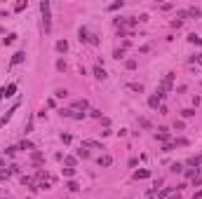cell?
<instances>
[{
	"instance_id": "cell-1",
	"label": "cell",
	"mask_w": 202,
	"mask_h": 199,
	"mask_svg": "<svg viewBox=\"0 0 202 199\" xmlns=\"http://www.w3.org/2000/svg\"><path fill=\"white\" fill-rule=\"evenodd\" d=\"M40 14H43V31L49 33L52 31V10H49V0L40 2Z\"/></svg>"
},
{
	"instance_id": "cell-2",
	"label": "cell",
	"mask_w": 202,
	"mask_h": 199,
	"mask_svg": "<svg viewBox=\"0 0 202 199\" xmlns=\"http://www.w3.org/2000/svg\"><path fill=\"white\" fill-rule=\"evenodd\" d=\"M14 91H16V82L5 84V87L0 89V101H5V99H10V96H14Z\"/></svg>"
},
{
	"instance_id": "cell-3",
	"label": "cell",
	"mask_w": 202,
	"mask_h": 199,
	"mask_svg": "<svg viewBox=\"0 0 202 199\" xmlns=\"http://www.w3.org/2000/svg\"><path fill=\"white\" fill-rule=\"evenodd\" d=\"M92 73H94V77L96 80H101V82H103V80L108 77V73H106V68H103V66H101V63H96L94 68H92Z\"/></svg>"
},
{
	"instance_id": "cell-4",
	"label": "cell",
	"mask_w": 202,
	"mask_h": 199,
	"mask_svg": "<svg viewBox=\"0 0 202 199\" xmlns=\"http://www.w3.org/2000/svg\"><path fill=\"white\" fill-rule=\"evenodd\" d=\"M172 84H174V73H167L165 80L160 82V89H162V91H169V89H172Z\"/></svg>"
},
{
	"instance_id": "cell-5",
	"label": "cell",
	"mask_w": 202,
	"mask_h": 199,
	"mask_svg": "<svg viewBox=\"0 0 202 199\" xmlns=\"http://www.w3.org/2000/svg\"><path fill=\"white\" fill-rule=\"evenodd\" d=\"M78 40L82 42V45L90 42V31H87V28H80V31H78Z\"/></svg>"
},
{
	"instance_id": "cell-6",
	"label": "cell",
	"mask_w": 202,
	"mask_h": 199,
	"mask_svg": "<svg viewBox=\"0 0 202 199\" xmlns=\"http://www.w3.org/2000/svg\"><path fill=\"white\" fill-rule=\"evenodd\" d=\"M24 59H26V52H16L14 56H12V61H10V66H16V63H21Z\"/></svg>"
},
{
	"instance_id": "cell-7",
	"label": "cell",
	"mask_w": 202,
	"mask_h": 199,
	"mask_svg": "<svg viewBox=\"0 0 202 199\" xmlns=\"http://www.w3.org/2000/svg\"><path fill=\"white\" fill-rule=\"evenodd\" d=\"M150 176V171L148 169H141V171H134V180H144V178H148Z\"/></svg>"
},
{
	"instance_id": "cell-8",
	"label": "cell",
	"mask_w": 202,
	"mask_h": 199,
	"mask_svg": "<svg viewBox=\"0 0 202 199\" xmlns=\"http://www.w3.org/2000/svg\"><path fill=\"white\" fill-rule=\"evenodd\" d=\"M96 164H99V166H111L113 157H111V155H103V157H99V162H96Z\"/></svg>"
},
{
	"instance_id": "cell-9",
	"label": "cell",
	"mask_w": 202,
	"mask_h": 199,
	"mask_svg": "<svg viewBox=\"0 0 202 199\" xmlns=\"http://www.w3.org/2000/svg\"><path fill=\"white\" fill-rule=\"evenodd\" d=\"M148 108H153V110H158L160 108V99H158V96H148Z\"/></svg>"
},
{
	"instance_id": "cell-10",
	"label": "cell",
	"mask_w": 202,
	"mask_h": 199,
	"mask_svg": "<svg viewBox=\"0 0 202 199\" xmlns=\"http://www.w3.org/2000/svg\"><path fill=\"white\" fill-rule=\"evenodd\" d=\"M16 148H19V150H35V145H33L31 141H21V143H19Z\"/></svg>"
},
{
	"instance_id": "cell-11",
	"label": "cell",
	"mask_w": 202,
	"mask_h": 199,
	"mask_svg": "<svg viewBox=\"0 0 202 199\" xmlns=\"http://www.w3.org/2000/svg\"><path fill=\"white\" fill-rule=\"evenodd\" d=\"M200 164H202V155H197V157H191V159H188V166H200Z\"/></svg>"
},
{
	"instance_id": "cell-12",
	"label": "cell",
	"mask_w": 202,
	"mask_h": 199,
	"mask_svg": "<svg viewBox=\"0 0 202 199\" xmlns=\"http://www.w3.org/2000/svg\"><path fill=\"white\" fill-rule=\"evenodd\" d=\"M57 52H61V54L68 52V42H66V40H59V42H57Z\"/></svg>"
},
{
	"instance_id": "cell-13",
	"label": "cell",
	"mask_w": 202,
	"mask_h": 199,
	"mask_svg": "<svg viewBox=\"0 0 202 199\" xmlns=\"http://www.w3.org/2000/svg\"><path fill=\"white\" fill-rule=\"evenodd\" d=\"M127 89L139 91V94H141V91H144V84H139V82H129V84H127Z\"/></svg>"
},
{
	"instance_id": "cell-14",
	"label": "cell",
	"mask_w": 202,
	"mask_h": 199,
	"mask_svg": "<svg viewBox=\"0 0 202 199\" xmlns=\"http://www.w3.org/2000/svg\"><path fill=\"white\" fill-rule=\"evenodd\" d=\"M31 157H33V164H40V162H43V152H40V150H33Z\"/></svg>"
},
{
	"instance_id": "cell-15",
	"label": "cell",
	"mask_w": 202,
	"mask_h": 199,
	"mask_svg": "<svg viewBox=\"0 0 202 199\" xmlns=\"http://www.w3.org/2000/svg\"><path fill=\"white\" fill-rule=\"evenodd\" d=\"M73 108H78V110H87V101H85V99L75 101V103H73Z\"/></svg>"
},
{
	"instance_id": "cell-16",
	"label": "cell",
	"mask_w": 202,
	"mask_h": 199,
	"mask_svg": "<svg viewBox=\"0 0 202 199\" xmlns=\"http://www.w3.org/2000/svg\"><path fill=\"white\" fill-rule=\"evenodd\" d=\"M66 190H68V192H78V190H80V185L75 183V180H71V183H66Z\"/></svg>"
},
{
	"instance_id": "cell-17",
	"label": "cell",
	"mask_w": 202,
	"mask_h": 199,
	"mask_svg": "<svg viewBox=\"0 0 202 199\" xmlns=\"http://www.w3.org/2000/svg\"><path fill=\"white\" fill-rule=\"evenodd\" d=\"M172 190H174V188H165V190H160V192H158V197H160V199H167V197L172 194Z\"/></svg>"
},
{
	"instance_id": "cell-18",
	"label": "cell",
	"mask_w": 202,
	"mask_h": 199,
	"mask_svg": "<svg viewBox=\"0 0 202 199\" xmlns=\"http://www.w3.org/2000/svg\"><path fill=\"white\" fill-rule=\"evenodd\" d=\"M85 145H87V148H101V150H103V145H101L99 141H92V138H87V141H85Z\"/></svg>"
},
{
	"instance_id": "cell-19",
	"label": "cell",
	"mask_w": 202,
	"mask_h": 199,
	"mask_svg": "<svg viewBox=\"0 0 202 199\" xmlns=\"http://www.w3.org/2000/svg\"><path fill=\"white\" fill-rule=\"evenodd\" d=\"M188 42H193V45H202V38H197L195 33H191V35H188Z\"/></svg>"
},
{
	"instance_id": "cell-20",
	"label": "cell",
	"mask_w": 202,
	"mask_h": 199,
	"mask_svg": "<svg viewBox=\"0 0 202 199\" xmlns=\"http://www.w3.org/2000/svg\"><path fill=\"white\" fill-rule=\"evenodd\" d=\"M10 176H12V171H10V169H2V171H0V180H7V178H10Z\"/></svg>"
},
{
	"instance_id": "cell-21",
	"label": "cell",
	"mask_w": 202,
	"mask_h": 199,
	"mask_svg": "<svg viewBox=\"0 0 202 199\" xmlns=\"http://www.w3.org/2000/svg\"><path fill=\"white\" fill-rule=\"evenodd\" d=\"M26 7H28V2L21 0V2H16V5H14V12H21V10H26Z\"/></svg>"
},
{
	"instance_id": "cell-22",
	"label": "cell",
	"mask_w": 202,
	"mask_h": 199,
	"mask_svg": "<svg viewBox=\"0 0 202 199\" xmlns=\"http://www.w3.org/2000/svg\"><path fill=\"white\" fill-rule=\"evenodd\" d=\"M139 124L144 126V129H153V124H150V120H146V117H141V120H139Z\"/></svg>"
},
{
	"instance_id": "cell-23",
	"label": "cell",
	"mask_w": 202,
	"mask_h": 199,
	"mask_svg": "<svg viewBox=\"0 0 202 199\" xmlns=\"http://www.w3.org/2000/svg\"><path fill=\"white\" fill-rule=\"evenodd\" d=\"M188 14H191V16H202V10H200V7H191Z\"/></svg>"
},
{
	"instance_id": "cell-24",
	"label": "cell",
	"mask_w": 202,
	"mask_h": 199,
	"mask_svg": "<svg viewBox=\"0 0 202 199\" xmlns=\"http://www.w3.org/2000/svg\"><path fill=\"white\" fill-rule=\"evenodd\" d=\"M78 157H80V159H87V157H90V150H85V148H80V150H78Z\"/></svg>"
},
{
	"instance_id": "cell-25",
	"label": "cell",
	"mask_w": 202,
	"mask_h": 199,
	"mask_svg": "<svg viewBox=\"0 0 202 199\" xmlns=\"http://www.w3.org/2000/svg\"><path fill=\"white\" fill-rule=\"evenodd\" d=\"M181 115H183V117H193V115H195V110H193V108H186V110H181Z\"/></svg>"
},
{
	"instance_id": "cell-26",
	"label": "cell",
	"mask_w": 202,
	"mask_h": 199,
	"mask_svg": "<svg viewBox=\"0 0 202 199\" xmlns=\"http://www.w3.org/2000/svg\"><path fill=\"white\" fill-rule=\"evenodd\" d=\"M122 5H125V2L120 0V2H113V5H108V10H111V12H115V10H120Z\"/></svg>"
},
{
	"instance_id": "cell-27",
	"label": "cell",
	"mask_w": 202,
	"mask_h": 199,
	"mask_svg": "<svg viewBox=\"0 0 202 199\" xmlns=\"http://www.w3.org/2000/svg\"><path fill=\"white\" fill-rule=\"evenodd\" d=\"M172 171H174V173H181V171H183V164H179V162L172 164Z\"/></svg>"
},
{
	"instance_id": "cell-28",
	"label": "cell",
	"mask_w": 202,
	"mask_h": 199,
	"mask_svg": "<svg viewBox=\"0 0 202 199\" xmlns=\"http://www.w3.org/2000/svg\"><path fill=\"white\" fill-rule=\"evenodd\" d=\"M174 143H165V145H162V152H172V150H174Z\"/></svg>"
},
{
	"instance_id": "cell-29",
	"label": "cell",
	"mask_w": 202,
	"mask_h": 199,
	"mask_svg": "<svg viewBox=\"0 0 202 199\" xmlns=\"http://www.w3.org/2000/svg\"><path fill=\"white\" fill-rule=\"evenodd\" d=\"M16 40V35H14V33H10V35H7L5 38V40H2V42H5V45H12V42H14Z\"/></svg>"
},
{
	"instance_id": "cell-30",
	"label": "cell",
	"mask_w": 202,
	"mask_h": 199,
	"mask_svg": "<svg viewBox=\"0 0 202 199\" xmlns=\"http://www.w3.org/2000/svg\"><path fill=\"white\" fill-rule=\"evenodd\" d=\"M125 66H127V68H129V70H134V68H136V59H129V61H127V63H125Z\"/></svg>"
},
{
	"instance_id": "cell-31",
	"label": "cell",
	"mask_w": 202,
	"mask_h": 199,
	"mask_svg": "<svg viewBox=\"0 0 202 199\" xmlns=\"http://www.w3.org/2000/svg\"><path fill=\"white\" fill-rule=\"evenodd\" d=\"M59 113H61V115H64V117H73V110H68V108H61V110H59Z\"/></svg>"
},
{
	"instance_id": "cell-32",
	"label": "cell",
	"mask_w": 202,
	"mask_h": 199,
	"mask_svg": "<svg viewBox=\"0 0 202 199\" xmlns=\"http://www.w3.org/2000/svg\"><path fill=\"white\" fill-rule=\"evenodd\" d=\"M64 176H68V178H71V176H75V169H73V166H68V169H64Z\"/></svg>"
},
{
	"instance_id": "cell-33",
	"label": "cell",
	"mask_w": 202,
	"mask_h": 199,
	"mask_svg": "<svg viewBox=\"0 0 202 199\" xmlns=\"http://www.w3.org/2000/svg\"><path fill=\"white\" fill-rule=\"evenodd\" d=\"M64 162H66V166H75V157H64Z\"/></svg>"
},
{
	"instance_id": "cell-34",
	"label": "cell",
	"mask_w": 202,
	"mask_h": 199,
	"mask_svg": "<svg viewBox=\"0 0 202 199\" xmlns=\"http://www.w3.org/2000/svg\"><path fill=\"white\" fill-rule=\"evenodd\" d=\"M21 183L24 185H33V178H31V176H21Z\"/></svg>"
},
{
	"instance_id": "cell-35",
	"label": "cell",
	"mask_w": 202,
	"mask_h": 199,
	"mask_svg": "<svg viewBox=\"0 0 202 199\" xmlns=\"http://www.w3.org/2000/svg\"><path fill=\"white\" fill-rule=\"evenodd\" d=\"M57 68L59 70H66V61H64V59H59V61H57Z\"/></svg>"
},
{
	"instance_id": "cell-36",
	"label": "cell",
	"mask_w": 202,
	"mask_h": 199,
	"mask_svg": "<svg viewBox=\"0 0 202 199\" xmlns=\"http://www.w3.org/2000/svg\"><path fill=\"white\" fill-rule=\"evenodd\" d=\"M113 56H115V59H122V56H125V49H115V52H113Z\"/></svg>"
},
{
	"instance_id": "cell-37",
	"label": "cell",
	"mask_w": 202,
	"mask_h": 199,
	"mask_svg": "<svg viewBox=\"0 0 202 199\" xmlns=\"http://www.w3.org/2000/svg\"><path fill=\"white\" fill-rule=\"evenodd\" d=\"M7 169H10L12 173H19V171H21V169H19V164H10V166H7Z\"/></svg>"
},
{
	"instance_id": "cell-38",
	"label": "cell",
	"mask_w": 202,
	"mask_h": 199,
	"mask_svg": "<svg viewBox=\"0 0 202 199\" xmlns=\"http://www.w3.org/2000/svg\"><path fill=\"white\" fill-rule=\"evenodd\" d=\"M197 176V169H191V171H186V178H195Z\"/></svg>"
},
{
	"instance_id": "cell-39",
	"label": "cell",
	"mask_w": 202,
	"mask_h": 199,
	"mask_svg": "<svg viewBox=\"0 0 202 199\" xmlns=\"http://www.w3.org/2000/svg\"><path fill=\"white\" fill-rule=\"evenodd\" d=\"M57 96H59V99H66V96H68V91H66V89H57Z\"/></svg>"
},
{
	"instance_id": "cell-40",
	"label": "cell",
	"mask_w": 202,
	"mask_h": 199,
	"mask_svg": "<svg viewBox=\"0 0 202 199\" xmlns=\"http://www.w3.org/2000/svg\"><path fill=\"white\" fill-rule=\"evenodd\" d=\"M61 141H64V143H71V141H73V136H71V134H61Z\"/></svg>"
},
{
	"instance_id": "cell-41",
	"label": "cell",
	"mask_w": 202,
	"mask_h": 199,
	"mask_svg": "<svg viewBox=\"0 0 202 199\" xmlns=\"http://www.w3.org/2000/svg\"><path fill=\"white\" fill-rule=\"evenodd\" d=\"M16 150H19V148H16V145H12V148H5V155H14Z\"/></svg>"
},
{
	"instance_id": "cell-42",
	"label": "cell",
	"mask_w": 202,
	"mask_h": 199,
	"mask_svg": "<svg viewBox=\"0 0 202 199\" xmlns=\"http://www.w3.org/2000/svg\"><path fill=\"white\" fill-rule=\"evenodd\" d=\"M73 120H85V113H73Z\"/></svg>"
},
{
	"instance_id": "cell-43",
	"label": "cell",
	"mask_w": 202,
	"mask_h": 199,
	"mask_svg": "<svg viewBox=\"0 0 202 199\" xmlns=\"http://www.w3.org/2000/svg\"><path fill=\"white\" fill-rule=\"evenodd\" d=\"M90 115H92V117H96V120H99V117H101V110H90Z\"/></svg>"
},
{
	"instance_id": "cell-44",
	"label": "cell",
	"mask_w": 202,
	"mask_h": 199,
	"mask_svg": "<svg viewBox=\"0 0 202 199\" xmlns=\"http://www.w3.org/2000/svg\"><path fill=\"white\" fill-rule=\"evenodd\" d=\"M202 183V176H195V178H193V188H195V185H200Z\"/></svg>"
},
{
	"instance_id": "cell-45",
	"label": "cell",
	"mask_w": 202,
	"mask_h": 199,
	"mask_svg": "<svg viewBox=\"0 0 202 199\" xmlns=\"http://www.w3.org/2000/svg\"><path fill=\"white\" fill-rule=\"evenodd\" d=\"M193 199H202V190H200V192H195V194H193Z\"/></svg>"
},
{
	"instance_id": "cell-46",
	"label": "cell",
	"mask_w": 202,
	"mask_h": 199,
	"mask_svg": "<svg viewBox=\"0 0 202 199\" xmlns=\"http://www.w3.org/2000/svg\"><path fill=\"white\" fill-rule=\"evenodd\" d=\"M195 61H197V63L202 66V54H197V56H195Z\"/></svg>"
},
{
	"instance_id": "cell-47",
	"label": "cell",
	"mask_w": 202,
	"mask_h": 199,
	"mask_svg": "<svg viewBox=\"0 0 202 199\" xmlns=\"http://www.w3.org/2000/svg\"><path fill=\"white\" fill-rule=\"evenodd\" d=\"M0 166H2V169H5V159H0Z\"/></svg>"
}]
</instances>
